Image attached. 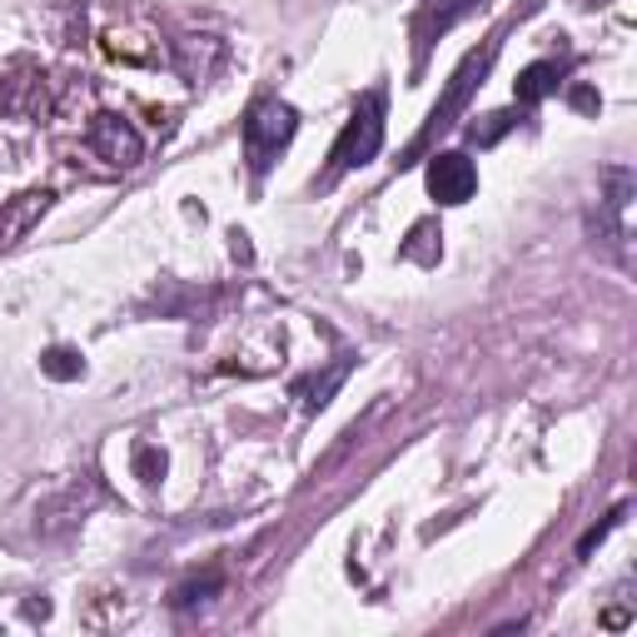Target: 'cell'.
Listing matches in <instances>:
<instances>
[{
  "mask_svg": "<svg viewBox=\"0 0 637 637\" xmlns=\"http://www.w3.org/2000/svg\"><path fill=\"white\" fill-rule=\"evenodd\" d=\"M433 239H439V229H433V225H419V229H413V239L403 244V254H409V259H419V264H433V259H439Z\"/></svg>",
  "mask_w": 637,
  "mask_h": 637,
  "instance_id": "8fae6325",
  "label": "cell"
},
{
  "mask_svg": "<svg viewBox=\"0 0 637 637\" xmlns=\"http://www.w3.org/2000/svg\"><path fill=\"white\" fill-rule=\"evenodd\" d=\"M518 125V115L513 110H493V115H483V120H473L469 125V145H478V150H488V145H498L508 130Z\"/></svg>",
  "mask_w": 637,
  "mask_h": 637,
  "instance_id": "ba28073f",
  "label": "cell"
},
{
  "mask_svg": "<svg viewBox=\"0 0 637 637\" xmlns=\"http://www.w3.org/2000/svg\"><path fill=\"white\" fill-rule=\"evenodd\" d=\"M294 130H300V115H294L284 100H254L249 105V115H244V159H249L254 175H264V169L280 159V150L294 140Z\"/></svg>",
  "mask_w": 637,
  "mask_h": 637,
  "instance_id": "6da1fadb",
  "label": "cell"
},
{
  "mask_svg": "<svg viewBox=\"0 0 637 637\" xmlns=\"http://www.w3.org/2000/svg\"><path fill=\"white\" fill-rule=\"evenodd\" d=\"M558 80H562V70L553 66V60H538V66H528L523 76L513 80L518 105H538V100H548V95L558 90Z\"/></svg>",
  "mask_w": 637,
  "mask_h": 637,
  "instance_id": "8992f818",
  "label": "cell"
},
{
  "mask_svg": "<svg viewBox=\"0 0 637 637\" xmlns=\"http://www.w3.org/2000/svg\"><path fill=\"white\" fill-rule=\"evenodd\" d=\"M344 374H349V364H334V374H329L324 384L304 389V394H310V399H304V403H310V409H324V403H329V394H334V389H339V379H344Z\"/></svg>",
  "mask_w": 637,
  "mask_h": 637,
  "instance_id": "7c38bea8",
  "label": "cell"
},
{
  "mask_svg": "<svg viewBox=\"0 0 637 637\" xmlns=\"http://www.w3.org/2000/svg\"><path fill=\"white\" fill-rule=\"evenodd\" d=\"M384 145V120H379V95H369L354 110V120L344 125V135L334 140V169H359L379 155Z\"/></svg>",
  "mask_w": 637,
  "mask_h": 637,
  "instance_id": "3957f363",
  "label": "cell"
},
{
  "mask_svg": "<svg viewBox=\"0 0 637 637\" xmlns=\"http://www.w3.org/2000/svg\"><path fill=\"white\" fill-rule=\"evenodd\" d=\"M40 374L46 379H60V384H70V379L85 374V359L76 349H50V354H40Z\"/></svg>",
  "mask_w": 637,
  "mask_h": 637,
  "instance_id": "9c48e42d",
  "label": "cell"
},
{
  "mask_svg": "<svg viewBox=\"0 0 637 637\" xmlns=\"http://www.w3.org/2000/svg\"><path fill=\"white\" fill-rule=\"evenodd\" d=\"M478 189V169L469 155L459 150H439L429 159V195L439 199V205H463Z\"/></svg>",
  "mask_w": 637,
  "mask_h": 637,
  "instance_id": "5b68a950",
  "label": "cell"
},
{
  "mask_svg": "<svg viewBox=\"0 0 637 637\" xmlns=\"http://www.w3.org/2000/svg\"><path fill=\"white\" fill-rule=\"evenodd\" d=\"M572 105H578V110H598V95H592V90H572Z\"/></svg>",
  "mask_w": 637,
  "mask_h": 637,
  "instance_id": "5bb4252c",
  "label": "cell"
},
{
  "mask_svg": "<svg viewBox=\"0 0 637 637\" xmlns=\"http://www.w3.org/2000/svg\"><path fill=\"white\" fill-rule=\"evenodd\" d=\"M135 473L145 478V483H159V478H165V453L155 449V443H135Z\"/></svg>",
  "mask_w": 637,
  "mask_h": 637,
  "instance_id": "30bf717a",
  "label": "cell"
},
{
  "mask_svg": "<svg viewBox=\"0 0 637 637\" xmlns=\"http://www.w3.org/2000/svg\"><path fill=\"white\" fill-rule=\"evenodd\" d=\"M90 150L100 159H110V165L130 169V165H140L145 140H140V130H135L125 115H95V120H90Z\"/></svg>",
  "mask_w": 637,
  "mask_h": 637,
  "instance_id": "277c9868",
  "label": "cell"
},
{
  "mask_svg": "<svg viewBox=\"0 0 637 637\" xmlns=\"http://www.w3.org/2000/svg\"><path fill=\"white\" fill-rule=\"evenodd\" d=\"M483 0H423V20H419V36L429 30H449L453 20H463L469 10H478Z\"/></svg>",
  "mask_w": 637,
  "mask_h": 637,
  "instance_id": "52a82bcc",
  "label": "cell"
},
{
  "mask_svg": "<svg viewBox=\"0 0 637 637\" xmlns=\"http://www.w3.org/2000/svg\"><path fill=\"white\" fill-rule=\"evenodd\" d=\"M488 66H493V46H488V50H473V56H469V60H463V66H459V70H453L449 90H443V100H439V105H433L429 125H423V135H419V140H413V150H409V155H419V150H423V145H429V140H433V135H439V130H449V125H453V120H459V115H463V105H469V95L478 90V85H483V76H488Z\"/></svg>",
  "mask_w": 637,
  "mask_h": 637,
  "instance_id": "7a4b0ae2",
  "label": "cell"
},
{
  "mask_svg": "<svg viewBox=\"0 0 637 637\" xmlns=\"http://www.w3.org/2000/svg\"><path fill=\"white\" fill-rule=\"evenodd\" d=\"M623 513H628V508H618V513H608V523H598V528H592V533H582L578 553H582V558H588V553H592V548H598V543H602V538H608V533H612V528H618V523H623Z\"/></svg>",
  "mask_w": 637,
  "mask_h": 637,
  "instance_id": "4fadbf2b",
  "label": "cell"
}]
</instances>
